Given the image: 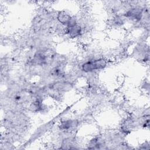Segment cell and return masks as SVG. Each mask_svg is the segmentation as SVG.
I'll use <instances>...</instances> for the list:
<instances>
[{"mask_svg": "<svg viewBox=\"0 0 150 150\" xmlns=\"http://www.w3.org/2000/svg\"><path fill=\"white\" fill-rule=\"evenodd\" d=\"M107 64L106 61L103 59H100L94 61H88L84 63L82 66V69L86 72H89L97 69L104 68Z\"/></svg>", "mask_w": 150, "mask_h": 150, "instance_id": "obj_1", "label": "cell"}, {"mask_svg": "<svg viewBox=\"0 0 150 150\" xmlns=\"http://www.w3.org/2000/svg\"><path fill=\"white\" fill-rule=\"evenodd\" d=\"M72 18L68 14H66L65 13H60L59 14H58L57 16V19L59 20V21L63 24L65 25L66 26H68V25L70 23L71 20Z\"/></svg>", "mask_w": 150, "mask_h": 150, "instance_id": "obj_2", "label": "cell"}]
</instances>
